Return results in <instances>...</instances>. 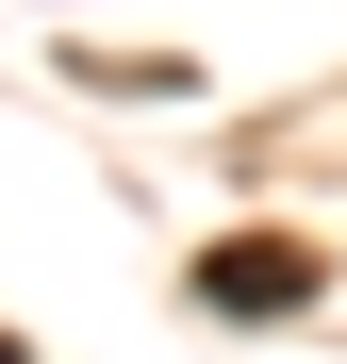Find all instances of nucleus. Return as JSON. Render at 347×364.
Masks as SVG:
<instances>
[{"label": "nucleus", "instance_id": "nucleus-1", "mask_svg": "<svg viewBox=\"0 0 347 364\" xmlns=\"http://www.w3.org/2000/svg\"><path fill=\"white\" fill-rule=\"evenodd\" d=\"M298 298H314V249H298V232H248V249L199 265V315H298Z\"/></svg>", "mask_w": 347, "mask_h": 364}, {"label": "nucleus", "instance_id": "nucleus-2", "mask_svg": "<svg viewBox=\"0 0 347 364\" xmlns=\"http://www.w3.org/2000/svg\"><path fill=\"white\" fill-rule=\"evenodd\" d=\"M0 364H17V331H0Z\"/></svg>", "mask_w": 347, "mask_h": 364}]
</instances>
